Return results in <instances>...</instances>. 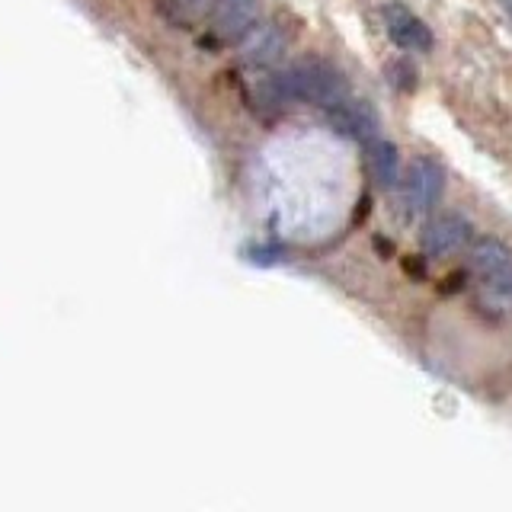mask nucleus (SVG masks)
I'll return each instance as SVG.
<instances>
[{
  "mask_svg": "<svg viewBox=\"0 0 512 512\" xmlns=\"http://www.w3.org/2000/svg\"><path fill=\"white\" fill-rule=\"evenodd\" d=\"M349 96L346 77L333 68L330 61L301 58L288 64L285 71L266 77L263 100L266 103H311V106H333Z\"/></svg>",
  "mask_w": 512,
  "mask_h": 512,
  "instance_id": "1",
  "label": "nucleus"
},
{
  "mask_svg": "<svg viewBox=\"0 0 512 512\" xmlns=\"http://www.w3.org/2000/svg\"><path fill=\"white\" fill-rule=\"evenodd\" d=\"M442 192H445V173L436 160H429V157L410 160V167L404 173V202L410 212L423 215L429 208H436Z\"/></svg>",
  "mask_w": 512,
  "mask_h": 512,
  "instance_id": "2",
  "label": "nucleus"
},
{
  "mask_svg": "<svg viewBox=\"0 0 512 512\" xmlns=\"http://www.w3.org/2000/svg\"><path fill=\"white\" fill-rule=\"evenodd\" d=\"M471 269L487 282L490 292L512 298V253L496 237H480L471 247Z\"/></svg>",
  "mask_w": 512,
  "mask_h": 512,
  "instance_id": "3",
  "label": "nucleus"
},
{
  "mask_svg": "<svg viewBox=\"0 0 512 512\" xmlns=\"http://www.w3.org/2000/svg\"><path fill=\"white\" fill-rule=\"evenodd\" d=\"M205 20L212 23L215 39L244 42L260 23V4L256 0H215Z\"/></svg>",
  "mask_w": 512,
  "mask_h": 512,
  "instance_id": "4",
  "label": "nucleus"
},
{
  "mask_svg": "<svg viewBox=\"0 0 512 512\" xmlns=\"http://www.w3.org/2000/svg\"><path fill=\"white\" fill-rule=\"evenodd\" d=\"M474 228L468 218L461 215H436L432 221H426V228L420 234V247L432 260H442V256H452L461 247H468Z\"/></svg>",
  "mask_w": 512,
  "mask_h": 512,
  "instance_id": "5",
  "label": "nucleus"
},
{
  "mask_svg": "<svg viewBox=\"0 0 512 512\" xmlns=\"http://www.w3.org/2000/svg\"><path fill=\"white\" fill-rule=\"evenodd\" d=\"M381 16H384V29H388V36L397 48H404V52H432L436 36H432V29L413 10H407L404 4H388L381 10Z\"/></svg>",
  "mask_w": 512,
  "mask_h": 512,
  "instance_id": "6",
  "label": "nucleus"
},
{
  "mask_svg": "<svg viewBox=\"0 0 512 512\" xmlns=\"http://www.w3.org/2000/svg\"><path fill=\"white\" fill-rule=\"evenodd\" d=\"M327 119L336 132L346 135V138H356L365 144L372 138H378V116L362 100H352V96L327 106Z\"/></svg>",
  "mask_w": 512,
  "mask_h": 512,
  "instance_id": "7",
  "label": "nucleus"
},
{
  "mask_svg": "<svg viewBox=\"0 0 512 512\" xmlns=\"http://www.w3.org/2000/svg\"><path fill=\"white\" fill-rule=\"evenodd\" d=\"M244 45V61L256 64V68H266V64H276L285 55V32L279 26H260L250 32V36L240 42Z\"/></svg>",
  "mask_w": 512,
  "mask_h": 512,
  "instance_id": "8",
  "label": "nucleus"
},
{
  "mask_svg": "<svg viewBox=\"0 0 512 512\" xmlns=\"http://www.w3.org/2000/svg\"><path fill=\"white\" fill-rule=\"evenodd\" d=\"M368 167H372V176L378 186H394L400 180V154L391 141L372 138L368 141Z\"/></svg>",
  "mask_w": 512,
  "mask_h": 512,
  "instance_id": "9",
  "label": "nucleus"
},
{
  "mask_svg": "<svg viewBox=\"0 0 512 512\" xmlns=\"http://www.w3.org/2000/svg\"><path fill=\"white\" fill-rule=\"evenodd\" d=\"M215 0H164V16L173 23V26H192L208 16Z\"/></svg>",
  "mask_w": 512,
  "mask_h": 512,
  "instance_id": "10",
  "label": "nucleus"
},
{
  "mask_svg": "<svg viewBox=\"0 0 512 512\" xmlns=\"http://www.w3.org/2000/svg\"><path fill=\"white\" fill-rule=\"evenodd\" d=\"M500 7H503V10L509 13V20H512V0H500Z\"/></svg>",
  "mask_w": 512,
  "mask_h": 512,
  "instance_id": "11",
  "label": "nucleus"
}]
</instances>
